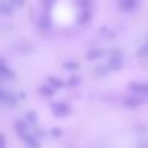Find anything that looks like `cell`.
Wrapping results in <instances>:
<instances>
[{
    "mask_svg": "<svg viewBox=\"0 0 148 148\" xmlns=\"http://www.w3.org/2000/svg\"><path fill=\"white\" fill-rule=\"evenodd\" d=\"M123 60H122V53L118 51H114L110 55V60L108 62V68L109 70H120L122 68Z\"/></svg>",
    "mask_w": 148,
    "mask_h": 148,
    "instance_id": "6da1fadb",
    "label": "cell"
},
{
    "mask_svg": "<svg viewBox=\"0 0 148 148\" xmlns=\"http://www.w3.org/2000/svg\"><path fill=\"white\" fill-rule=\"evenodd\" d=\"M51 108H52L53 114L57 116V117H62V116H66V114L70 113V107L68 104H65V103H62V101L52 103Z\"/></svg>",
    "mask_w": 148,
    "mask_h": 148,
    "instance_id": "7a4b0ae2",
    "label": "cell"
},
{
    "mask_svg": "<svg viewBox=\"0 0 148 148\" xmlns=\"http://www.w3.org/2000/svg\"><path fill=\"white\" fill-rule=\"evenodd\" d=\"M129 88L135 94H140V95H146L148 94V84L146 83H138V82H131L129 84Z\"/></svg>",
    "mask_w": 148,
    "mask_h": 148,
    "instance_id": "3957f363",
    "label": "cell"
},
{
    "mask_svg": "<svg viewBox=\"0 0 148 148\" xmlns=\"http://www.w3.org/2000/svg\"><path fill=\"white\" fill-rule=\"evenodd\" d=\"M38 26H39V29H42V30H49L51 26H52L51 17H49L47 13L42 14L40 17H39V20H38Z\"/></svg>",
    "mask_w": 148,
    "mask_h": 148,
    "instance_id": "277c9868",
    "label": "cell"
},
{
    "mask_svg": "<svg viewBox=\"0 0 148 148\" xmlns=\"http://www.w3.org/2000/svg\"><path fill=\"white\" fill-rule=\"evenodd\" d=\"M23 142H25V146L27 148H39L40 147V143L38 142V139L35 136L30 135V134H26L23 136Z\"/></svg>",
    "mask_w": 148,
    "mask_h": 148,
    "instance_id": "5b68a950",
    "label": "cell"
},
{
    "mask_svg": "<svg viewBox=\"0 0 148 148\" xmlns=\"http://www.w3.org/2000/svg\"><path fill=\"white\" fill-rule=\"evenodd\" d=\"M118 4H120V8L122 10L129 12V10H133L134 8L136 7L138 0H120V1H118Z\"/></svg>",
    "mask_w": 148,
    "mask_h": 148,
    "instance_id": "8992f818",
    "label": "cell"
},
{
    "mask_svg": "<svg viewBox=\"0 0 148 148\" xmlns=\"http://www.w3.org/2000/svg\"><path fill=\"white\" fill-rule=\"evenodd\" d=\"M14 127H16V133L18 134L20 136H25L26 134H29V130H27V125H26L25 121H21L18 120L17 122L14 123Z\"/></svg>",
    "mask_w": 148,
    "mask_h": 148,
    "instance_id": "52a82bcc",
    "label": "cell"
},
{
    "mask_svg": "<svg viewBox=\"0 0 148 148\" xmlns=\"http://www.w3.org/2000/svg\"><path fill=\"white\" fill-rule=\"evenodd\" d=\"M122 104L127 108H135L138 105L142 104V100L139 97H135V96H129V97H125L122 100Z\"/></svg>",
    "mask_w": 148,
    "mask_h": 148,
    "instance_id": "ba28073f",
    "label": "cell"
},
{
    "mask_svg": "<svg viewBox=\"0 0 148 148\" xmlns=\"http://www.w3.org/2000/svg\"><path fill=\"white\" fill-rule=\"evenodd\" d=\"M13 12V4L12 3H8V1H4V0H1L0 1V13L1 14H10V13Z\"/></svg>",
    "mask_w": 148,
    "mask_h": 148,
    "instance_id": "9c48e42d",
    "label": "cell"
},
{
    "mask_svg": "<svg viewBox=\"0 0 148 148\" xmlns=\"http://www.w3.org/2000/svg\"><path fill=\"white\" fill-rule=\"evenodd\" d=\"M104 55V52L101 49H97V48H92L88 51L87 53V59L88 60H96V59H100V57Z\"/></svg>",
    "mask_w": 148,
    "mask_h": 148,
    "instance_id": "30bf717a",
    "label": "cell"
},
{
    "mask_svg": "<svg viewBox=\"0 0 148 148\" xmlns=\"http://www.w3.org/2000/svg\"><path fill=\"white\" fill-rule=\"evenodd\" d=\"M0 77H3V78H14V73L9 68L4 66V64H1L0 65Z\"/></svg>",
    "mask_w": 148,
    "mask_h": 148,
    "instance_id": "8fae6325",
    "label": "cell"
},
{
    "mask_svg": "<svg viewBox=\"0 0 148 148\" xmlns=\"http://www.w3.org/2000/svg\"><path fill=\"white\" fill-rule=\"evenodd\" d=\"M48 83L51 84L55 90H56V88H61V87L64 86V82H62L60 78H56V77H48Z\"/></svg>",
    "mask_w": 148,
    "mask_h": 148,
    "instance_id": "7c38bea8",
    "label": "cell"
},
{
    "mask_svg": "<svg viewBox=\"0 0 148 148\" xmlns=\"http://www.w3.org/2000/svg\"><path fill=\"white\" fill-rule=\"evenodd\" d=\"M40 94L44 95V96H53L55 94V88L51 86V84H48V86H42L40 87Z\"/></svg>",
    "mask_w": 148,
    "mask_h": 148,
    "instance_id": "4fadbf2b",
    "label": "cell"
},
{
    "mask_svg": "<svg viewBox=\"0 0 148 148\" xmlns=\"http://www.w3.org/2000/svg\"><path fill=\"white\" fill-rule=\"evenodd\" d=\"M25 117H26V121H27L29 123H31V125H35L36 121H38V116H36V113L34 112V110H29Z\"/></svg>",
    "mask_w": 148,
    "mask_h": 148,
    "instance_id": "5bb4252c",
    "label": "cell"
},
{
    "mask_svg": "<svg viewBox=\"0 0 148 148\" xmlns=\"http://www.w3.org/2000/svg\"><path fill=\"white\" fill-rule=\"evenodd\" d=\"M90 20H91V13H90L88 10H86V9L81 13V17L78 18V21L81 23H86V22H88Z\"/></svg>",
    "mask_w": 148,
    "mask_h": 148,
    "instance_id": "9a60e30c",
    "label": "cell"
},
{
    "mask_svg": "<svg viewBox=\"0 0 148 148\" xmlns=\"http://www.w3.org/2000/svg\"><path fill=\"white\" fill-rule=\"evenodd\" d=\"M138 56L139 57H146V56H148V36H147V39H146V43H144V46H142L140 48H139Z\"/></svg>",
    "mask_w": 148,
    "mask_h": 148,
    "instance_id": "2e32d148",
    "label": "cell"
},
{
    "mask_svg": "<svg viewBox=\"0 0 148 148\" xmlns=\"http://www.w3.org/2000/svg\"><path fill=\"white\" fill-rule=\"evenodd\" d=\"M62 68L66 69V70H74V69H78L79 64L78 62H75V61H66V62H64Z\"/></svg>",
    "mask_w": 148,
    "mask_h": 148,
    "instance_id": "e0dca14e",
    "label": "cell"
},
{
    "mask_svg": "<svg viewBox=\"0 0 148 148\" xmlns=\"http://www.w3.org/2000/svg\"><path fill=\"white\" fill-rule=\"evenodd\" d=\"M16 101H17V99H16L14 95H12V94H9V92H8L7 96H5L4 104H7V105H14Z\"/></svg>",
    "mask_w": 148,
    "mask_h": 148,
    "instance_id": "ac0fdd59",
    "label": "cell"
},
{
    "mask_svg": "<svg viewBox=\"0 0 148 148\" xmlns=\"http://www.w3.org/2000/svg\"><path fill=\"white\" fill-rule=\"evenodd\" d=\"M108 72H109L108 65H97L96 66V73L100 75H105V74H108Z\"/></svg>",
    "mask_w": 148,
    "mask_h": 148,
    "instance_id": "d6986e66",
    "label": "cell"
},
{
    "mask_svg": "<svg viewBox=\"0 0 148 148\" xmlns=\"http://www.w3.org/2000/svg\"><path fill=\"white\" fill-rule=\"evenodd\" d=\"M90 0H75V5L79 8H83V9H86V8H88L90 5Z\"/></svg>",
    "mask_w": 148,
    "mask_h": 148,
    "instance_id": "ffe728a7",
    "label": "cell"
},
{
    "mask_svg": "<svg viewBox=\"0 0 148 148\" xmlns=\"http://www.w3.org/2000/svg\"><path fill=\"white\" fill-rule=\"evenodd\" d=\"M79 82H81V77L79 75H73L69 78V81H68V84L69 86H75V84H78Z\"/></svg>",
    "mask_w": 148,
    "mask_h": 148,
    "instance_id": "44dd1931",
    "label": "cell"
},
{
    "mask_svg": "<svg viewBox=\"0 0 148 148\" xmlns=\"http://www.w3.org/2000/svg\"><path fill=\"white\" fill-rule=\"evenodd\" d=\"M42 3H43V7L46 8V9H49V8L53 7L56 0H42Z\"/></svg>",
    "mask_w": 148,
    "mask_h": 148,
    "instance_id": "7402d4cb",
    "label": "cell"
},
{
    "mask_svg": "<svg viewBox=\"0 0 148 148\" xmlns=\"http://www.w3.org/2000/svg\"><path fill=\"white\" fill-rule=\"evenodd\" d=\"M51 134L53 136H56V138H59V136L62 135V131H61V129H59V127H53L51 130Z\"/></svg>",
    "mask_w": 148,
    "mask_h": 148,
    "instance_id": "603a6c76",
    "label": "cell"
},
{
    "mask_svg": "<svg viewBox=\"0 0 148 148\" xmlns=\"http://www.w3.org/2000/svg\"><path fill=\"white\" fill-rule=\"evenodd\" d=\"M10 3L13 4V7H22L25 0H10Z\"/></svg>",
    "mask_w": 148,
    "mask_h": 148,
    "instance_id": "cb8c5ba5",
    "label": "cell"
},
{
    "mask_svg": "<svg viewBox=\"0 0 148 148\" xmlns=\"http://www.w3.org/2000/svg\"><path fill=\"white\" fill-rule=\"evenodd\" d=\"M7 94H8L7 91H4L3 88H0V101H1V103H4V100H5V96H7Z\"/></svg>",
    "mask_w": 148,
    "mask_h": 148,
    "instance_id": "d4e9b609",
    "label": "cell"
},
{
    "mask_svg": "<svg viewBox=\"0 0 148 148\" xmlns=\"http://www.w3.org/2000/svg\"><path fill=\"white\" fill-rule=\"evenodd\" d=\"M0 148H5V138L3 134H0Z\"/></svg>",
    "mask_w": 148,
    "mask_h": 148,
    "instance_id": "484cf974",
    "label": "cell"
},
{
    "mask_svg": "<svg viewBox=\"0 0 148 148\" xmlns=\"http://www.w3.org/2000/svg\"><path fill=\"white\" fill-rule=\"evenodd\" d=\"M1 64H4V61H3V59L0 57V65H1Z\"/></svg>",
    "mask_w": 148,
    "mask_h": 148,
    "instance_id": "4316f807",
    "label": "cell"
}]
</instances>
